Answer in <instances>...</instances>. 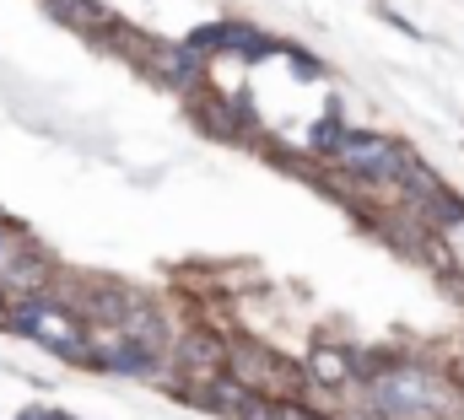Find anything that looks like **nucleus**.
I'll return each instance as SVG.
<instances>
[{
  "label": "nucleus",
  "instance_id": "obj_1",
  "mask_svg": "<svg viewBox=\"0 0 464 420\" xmlns=\"http://www.w3.org/2000/svg\"><path fill=\"white\" fill-rule=\"evenodd\" d=\"M367 415L378 420H449L464 405V394L449 383V372L427 361H389L362 377Z\"/></svg>",
  "mask_w": 464,
  "mask_h": 420
},
{
  "label": "nucleus",
  "instance_id": "obj_2",
  "mask_svg": "<svg viewBox=\"0 0 464 420\" xmlns=\"http://www.w3.org/2000/svg\"><path fill=\"white\" fill-rule=\"evenodd\" d=\"M324 162H335L341 173L362 178V184L400 189L405 162H411V146H400V140H389V135H378V129H351L346 124V135L335 140V151H330Z\"/></svg>",
  "mask_w": 464,
  "mask_h": 420
},
{
  "label": "nucleus",
  "instance_id": "obj_3",
  "mask_svg": "<svg viewBox=\"0 0 464 420\" xmlns=\"http://www.w3.org/2000/svg\"><path fill=\"white\" fill-rule=\"evenodd\" d=\"M184 43H189L195 54H206V60L232 54V60H248V65H259V60H270V54L286 49V43H276L265 27H254V22H200Z\"/></svg>",
  "mask_w": 464,
  "mask_h": 420
},
{
  "label": "nucleus",
  "instance_id": "obj_4",
  "mask_svg": "<svg viewBox=\"0 0 464 420\" xmlns=\"http://www.w3.org/2000/svg\"><path fill=\"white\" fill-rule=\"evenodd\" d=\"M227 350H232L227 334L211 329V323H195V329L173 334V345H168V361H173V372H179L173 388H184V383H206V377L227 372Z\"/></svg>",
  "mask_w": 464,
  "mask_h": 420
},
{
  "label": "nucleus",
  "instance_id": "obj_5",
  "mask_svg": "<svg viewBox=\"0 0 464 420\" xmlns=\"http://www.w3.org/2000/svg\"><path fill=\"white\" fill-rule=\"evenodd\" d=\"M157 81L173 87V92H184V98H195V92H206V81H211V60L195 54L189 43L162 49V54H157Z\"/></svg>",
  "mask_w": 464,
  "mask_h": 420
},
{
  "label": "nucleus",
  "instance_id": "obj_6",
  "mask_svg": "<svg viewBox=\"0 0 464 420\" xmlns=\"http://www.w3.org/2000/svg\"><path fill=\"white\" fill-rule=\"evenodd\" d=\"M303 372H308V383H319V388H346L362 377V356L356 350H335V345H319L308 361H303Z\"/></svg>",
  "mask_w": 464,
  "mask_h": 420
},
{
  "label": "nucleus",
  "instance_id": "obj_7",
  "mask_svg": "<svg viewBox=\"0 0 464 420\" xmlns=\"http://www.w3.org/2000/svg\"><path fill=\"white\" fill-rule=\"evenodd\" d=\"M189 103H195V124L211 129V135H222V140L248 135V124H254V113H248L243 103H222V98H206V92H195Z\"/></svg>",
  "mask_w": 464,
  "mask_h": 420
},
{
  "label": "nucleus",
  "instance_id": "obj_8",
  "mask_svg": "<svg viewBox=\"0 0 464 420\" xmlns=\"http://www.w3.org/2000/svg\"><path fill=\"white\" fill-rule=\"evenodd\" d=\"M341 135H346V108H341V98H335V103L324 108V119L308 129V146H314V157H330Z\"/></svg>",
  "mask_w": 464,
  "mask_h": 420
},
{
  "label": "nucleus",
  "instance_id": "obj_9",
  "mask_svg": "<svg viewBox=\"0 0 464 420\" xmlns=\"http://www.w3.org/2000/svg\"><path fill=\"white\" fill-rule=\"evenodd\" d=\"M286 60H292V71H297L303 81H319V76H324V60L308 54V49H297V43H286Z\"/></svg>",
  "mask_w": 464,
  "mask_h": 420
},
{
  "label": "nucleus",
  "instance_id": "obj_10",
  "mask_svg": "<svg viewBox=\"0 0 464 420\" xmlns=\"http://www.w3.org/2000/svg\"><path fill=\"white\" fill-rule=\"evenodd\" d=\"M378 16H383V27H394V33H405L411 43H421V38H427V33H421V27H416L411 16H400V11H383V5H378Z\"/></svg>",
  "mask_w": 464,
  "mask_h": 420
},
{
  "label": "nucleus",
  "instance_id": "obj_11",
  "mask_svg": "<svg viewBox=\"0 0 464 420\" xmlns=\"http://www.w3.org/2000/svg\"><path fill=\"white\" fill-rule=\"evenodd\" d=\"M16 420H76V415H65V410H44V405H33V410H22Z\"/></svg>",
  "mask_w": 464,
  "mask_h": 420
}]
</instances>
